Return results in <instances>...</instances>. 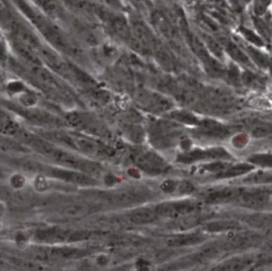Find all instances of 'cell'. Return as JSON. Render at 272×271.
<instances>
[{"mask_svg":"<svg viewBox=\"0 0 272 271\" xmlns=\"http://www.w3.org/2000/svg\"><path fill=\"white\" fill-rule=\"evenodd\" d=\"M241 31L244 32L245 37H246L248 40H249L251 43H254V44L259 45V46H262V45H263V42H262L261 39H259V37H257L256 34H254L253 32H251L250 30L245 29V28H241Z\"/></svg>","mask_w":272,"mask_h":271,"instance_id":"obj_15","label":"cell"},{"mask_svg":"<svg viewBox=\"0 0 272 271\" xmlns=\"http://www.w3.org/2000/svg\"><path fill=\"white\" fill-rule=\"evenodd\" d=\"M41 50H42V54L45 58V61L48 63L55 72H57L58 74H61L62 76H70L72 74V68H70L62 58L58 56V54L50 49H46V48H42L41 47Z\"/></svg>","mask_w":272,"mask_h":271,"instance_id":"obj_6","label":"cell"},{"mask_svg":"<svg viewBox=\"0 0 272 271\" xmlns=\"http://www.w3.org/2000/svg\"><path fill=\"white\" fill-rule=\"evenodd\" d=\"M187 39L189 44H191L193 50L195 51V53L199 56V58L202 63L204 64V66L207 68L208 72L211 75H215V76H220L224 73V67L217 61L215 58H213L210 56V54L208 53L206 47L202 44V42H200L199 39L197 37H195L194 34H189L187 33Z\"/></svg>","mask_w":272,"mask_h":271,"instance_id":"obj_1","label":"cell"},{"mask_svg":"<svg viewBox=\"0 0 272 271\" xmlns=\"http://www.w3.org/2000/svg\"><path fill=\"white\" fill-rule=\"evenodd\" d=\"M219 43H220V45H222L224 47V48L227 49L228 53L234 58L235 61H237L244 65L250 64V60H249V57L247 56V54L245 52H243V50L239 48V47L236 44H234L233 42H231L229 39L220 38Z\"/></svg>","mask_w":272,"mask_h":271,"instance_id":"obj_8","label":"cell"},{"mask_svg":"<svg viewBox=\"0 0 272 271\" xmlns=\"http://www.w3.org/2000/svg\"><path fill=\"white\" fill-rule=\"evenodd\" d=\"M105 3L114 9H120L123 7L120 0H105Z\"/></svg>","mask_w":272,"mask_h":271,"instance_id":"obj_18","label":"cell"},{"mask_svg":"<svg viewBox=\"0 0 272 271\" xmlns=\"http://www.w3.org/2000/svg\"><path fill=\"white\" fill-rule=\"evenodd\" d=\"M150 51L155 54L157 61L165 68V69H172L174 67V60L171 52L158 38L151 45Z\"/></svg>","mask_w":272,"mask_h":271,"instance_id":"obj_3","label":"cell"},{"mask_svg":"<svg viewBox=\"0 0 272 271\" xmlns=\"http://www.w3.org/2000/svg\"><path fill=\"white\" fill-rule=\"evenodd\" d=\"M8 91H10L13 94H21L26 91V87L21 83V82L14 81V82H11V83L8 85Z\"/></svg>","mask_w":272,"mask_h":271,"instance_id":"obj_16","label":"cell"},{"mask_svg":"<svg viewBox=\"0 0 272 271\" xmlns=\"http://www.w3.org/2000/svg\"><path fill=\"white\" fill-rule=\"evenodd\" d=\"M250 102V104L255 109L272 110V100L269 98H255Z\"/></svg>","mask_w":272,"mask_h":271,"instance_id":"obj_13","label":"cell"},{"mask_svg":"<svg viewBox=\"0 0 272 271\" xmlns=\"http://www.w3.org/2000/svg\"><path fill=\"white\" fill-rule=\"evenodd\" d=\"M240 79H241V81L244 82V83L246 85H248V86L259 87V86L264 85V81L259 77H257V76H255V75H253L251 73H244L241 75Z\"/></svg>","mask_w":272,"mask_h":271,"instance_id":"obj_10","label":"cell"},{"mask_svg":"<svg viewBox=\"0 0 272 271\" xmlns=\"http://www.w3.org/2000/svg\"><path fill=\"white\" fill-rule=\"evenodd\" d=\"M64 3H66L68 6L79 9V10H83V11H94L95 7L90 5L88 0H63Z\"/></svg>","mask_w":272,"mask_h":271,"instance_id":"obj_11","label":"cell"},{"mask_svg":"<svg viewBox=\"0 0 272 271\" xmlns=\"http://www.w3.org/2000/svg\"><path fill=\"white\" fill-rule=\"evenodd\" d=\"M109 263H110V258H109L108 255L103 254V255H99V256L97 257L96 264H97L98 266H102V267H104V266H108Z\"/></svg>","mask_w":272,"mask_h":271,"instance_id":"obj_17","label":"cell"},{"mask_svg":"<svg viewBox=\"0 0 272 271\" xmlns=\"http://www.w3.org/2000/svg\"><path fill=\"white\" fill-rule=\"evenodd\" d=\"M141 2H148V0H141Z\"/></svg>","mask_w":272,"mask_h":271,"instance_id":"obj_19","label":"cell"},{"mask_svg":"<svg viewBox=\"0 0 272 271\" xmlns=\"http://www.w3.org/2000/svg\"><path fill=\"white\" fill-rule=\"evenodd\" d=\"M207 42V47H208V49L214 53L216 54L218 57H222V49H221V47L219 44H217V42H215L214 40H211V39H207L206 40Z\"/></svg>","mask_w":272,"mask_h":271,"instance_id":"obj_14","label":"cell"},{"mask_svg":"<svg viewBox=\"0 0 272 271\" xmlns=\"http://www.w3.org/2000/svg\"><path fill=\"white\" fill-rule=\"evenodd\" d=\"M19 101L21 104L25 105V107H33V105L37 103L38 101V98L37 96L34 95L33 93H30V92H27L25 91L23 93L20 94V96H19Z\"/></svg>","mask_w":272,"mask_h":271,"instance_id":"obj_12","label":"cell"},{"mask_svg":"<svg viewBox=\"0 0 272 271\" xmlns=\"http://www.w3.org/2000/svg\"><path fill=\"white\" fill-rule=\"evenodd\" d=\"M152 21L155 23L158 30L166 38L168 41L172 43L178 42V35L175 33V30L173 26L171 25V22L166 18L162 12L157 11L152 15Z\"/></svg>","mask_w":272,"mask_h":271,"instance_id":"obj_4","label":"cell"},{"mask_svg":"<svg viewBox=\"0 0 272 271\" xmlns=\"http://www.w3.org/2000/svg\"><path fill=\"white\" fill-rule=\"evenodd\" d=\"M108 22L110 23L112 29L114 30V32L118 35V37L128 42L132 40L133 35H132L131 27L129 26L127 19L124 16L112 14L110 18L108 19Z\"/></svg>","mask_w":272,"mask_h":271,"instance_id":"obj_7","label":"cell"},{"mask_svg":"<svg viewBox=\"0 0 272 271\" xmlns=\"http://www.w3.org/2000/svg\"><path fill=\"white\" fill-rule=\"evenodd\" d=\"M137 99L145 107L155 111H165L171 107V102L166 97L148 91L139 92Z\"/></svg>","mask_w":272,"mask_h":271,"instance_id":"obj_2","label":"cell"},{"mask_svg":"<svg viewBox=\"0 0 272 271\" xmlns=\"http://www.w3.org/2000/svg\"><path fill=\"white\" fill-rule=\"evenodd\" d=\"M0 38H2V34H0Z\"/></svg>","mask_w":272,"mask_h":271,"instance_id":"obj_20","label":"cell"},{"mask_svg":"<svg viewBox=\"0 0 272 271\" xmlns=\"http://www.w3.org/2000/svg\"><path fill=\"white\" fill-rule=\"evenodd\" d=\"M131 30L133 33V38L143 45L145 48L150 50L152 43L155 42L157 38L153 35V33L150 31V29L145 25V23L137 20L133 21Z\"/></svg>","mask_w":272,"mask_h":271,"instance_id":"obj_5","label":"cell"},{"mask_svg":"<svg viewBox=\"0 0 272 271\" xmlns=\"http://www.w3.org/2000/svg\"><path fill=\"white\" fill-rule=\"evenodd\" d=\"M44 11L46 14H48L52 18H61L63 17V9L60 3L56 0H34Z\"/></svg>","mask_w":272,"mask_h":271,"instance_id":"obj_9","label":"cell"}]
</instances>
